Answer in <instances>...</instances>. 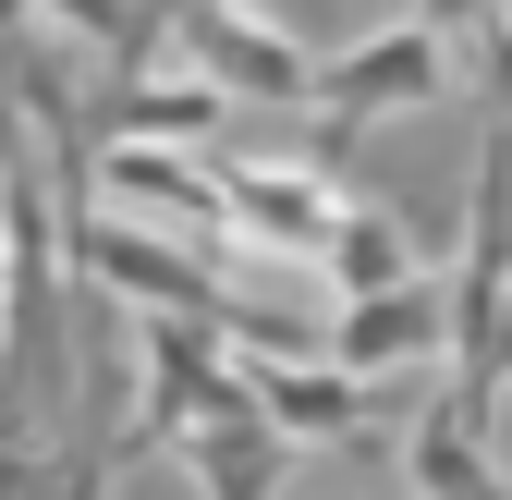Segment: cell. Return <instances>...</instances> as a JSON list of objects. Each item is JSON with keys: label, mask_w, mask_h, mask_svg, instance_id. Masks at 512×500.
Here are the masks:
<instances>
[{"label": "cell", "mask_w": 512, "mask_h": 500, "mask_svg": "<svg viewBox=\"0 0 512 500\" xmlns=\"http://www.w3.org/2000/svg\"><path fill=\"white\" fill-rule=\"evenodd\" d=\"M500 305H512V122L476 147V220H464V281H452V354H464V379H452V415L488 427V342H500Z\"/></svg>", "instance_id": "1"}, {"label": "cell", "mask_w": 512, "mask_h": 500, "mask_svg": "<svg viewBox=\"0 0 512 500\" xmlns=\"http://www.w3.org/2000/svg\"><path fill=\"white\" fill-rule=\"evenodd\" d=\"M74 257L110 281V293H135L147 305V318H196V330H256V342H269V354H293L305 330L293 318H244V305L196 269V257H171V244H147L135 220H98V208H74Z\"/></svg>", "instance_id": "2"}, {"label": "cell", "mask_w": 512, "mask_h": 500, "mask_svg": "<svg viewBox=\"0 0 512 500\" xmlns=\"http://www.w3.org/2000/svg\"><path fill=\"white\" fill-rule=\"evenodd\" d=\"M317 110L342 122H378V110H415V98H439V37L427 25H391V37H354V49H330L317 61V86H305Z\"/></svg>", "instance_id": "3"}, {"label": "cell", "mask_w": 512, "mask_h": 500, "mask_svg": "<svg viewBox=\"0 0 512 500\" xmlns=\"http://www.w3.org/2000/svg\"><path fill=\"white\" fill-rule=\"evenodd\" d=\"M439 330H452V293H427V281L354 293L342 318H330V366H342V379H378V366H415Z\"/></svg>", "instance_id": "4"}, {"label": "cell", "mask_w": 512, "mask_h": 500, "mask_svg": "<svg viewBox=\"0 0 512 500\" xmlns=\"http://www.w3.org/2000/svg\"><path fill=\"white\" fill-rule=\"evenodd\" d=\"M244 391H256V415H269L281 440H354L378 415V391L342 379V366H244Z\"/></svg>", "instance_id": "5"}, {"label": "cell", "mask_w": 512, "mask_h": 500, "mask_svg": "<svg viewBox=\"0 0 512 500\" xmlns=\"http://www.w3.org/2000/svg\"><path fill=\"white\" fill-rule=\"evenodd\" d=\"M183 37H196L208 86H256V98H305V86H317V61H305L293 37H269V25H232L220 0H208V13H183Z\"/></svg>", "instance_id": "6"}, {"label": "cell", "mask_w": 512, "mask_h": 500, "mask_svg": "<svg viewBox=\"0 0 512 500\" xmlns=\"http://www.w3.org/2000/svg\"><path fill=\"white\" fill-rule=\"evenodd\" d=\"M98 196H122V208H147V220H232V196L196 171V159H171V147H98Z\"/></svg>", "instance_id": "7"}, {"label": "cell", "mask_w": 512, "mask_h": 500, "mask_svg": "<svg viewBox=\"0 0 512 500\" xmlns=\"http://www.w3.org/2000/svg\"><path fill=\"white\" fill-rule=\"evenodd\" d=\"M220 196H232V220H244L256 244H281V257H317V244H330V220H342L317 171H232Z\"/></svg>", "instance_id": "8"}, {"label": "cell", "mask_w": 512, "mask_h": 500, "mask_svg": "<svg viewBox=\"0 0 512 500\" xmlns=\"http://www.w3.org/2000/svg\"><path fill=\"white\" fill-rule=\"evenodd\" d=\"M220 122V86L196 74V86H122V98H98V135L110 147H159V135H208Z\"/></svg>", "instance_id": "9"}, {"label": "cell", "mask_w": 512, "mask_h": 500, "mask_svg": "<svg viewBox=\"0 0 512 500\" xmlns=\"http://www.w3.org/2000/svg\"><path fill=\"white\" fill-rule=\"evenodd\" d=\"M415 488H427V500H512V488L488 476V452H476V427H464L452 403H439V415L415 427Z\"/></svg>", "instance_id": "10"}, {"label": "cell", "mask_w": 512, "mask_h": 500, "mask_svg": "<svg viewBox=\"0 0 512 500\" xmlns=\"http://www.w3.org/2000/svg\"><path fill=\"white\" fill-rule=\"evenodd\" d=\"M317 257H330V281H342V293H391V281H415V257H403V232L378 220V208H342V220H330V244H317Z\"/></svg>", "instance_id": "11"}, {"label": "cell", "mask_w": 512, "mask_h": 500, "mask_svg": "<svg viewBox=\"0 0 512 500\" xmlns=\"http://www.w3.org/2000/svg\"><path fill=\"white\" fill-rule=\"evenodd\" d=\"M37 13H61V25H74L86 49H110V61L147 49V13H135V0H37Z\"/></svg>", "instance_id": "12"}, {"label": "cell", "mask_w": 512, "mask_h": 500, "mask_svg": "<svg viewBox=\"0 0 512 500\" xmlns=\"http://www.w3.org/2000/svg\"><path fill=\"white\" fill-rule=\"evenodd\" d=\"M98 476L110 464H74V476H61V464H13V452H0V500H98Z\"/></svg>", "instance_id": "13"}, {"label": "cell", "mask_w": 512, "mask_h": 500, "mask_svg": "<svg viewBox=\"0 0 512 500\" xmlns=\"http://www.w3.org/2000/svg\"><path fill=\"white\" fill-rule=\"evenodd\" d=\"M488 86H500V122H512V25H488Z\"/></svg>", "instance_id": "14"}, {"label": "cell", "mask_w": 512, "mask_h": 500, "mask_svg": "<svg viewBox=\"0 0 512 500\" xmlns=\"http://www.w3.org/2000/svg\"><path fill=\"white\" fill-rule=\"evenodd\" d=\"M476 13H488V0H415V25H427V37H439V25H476Z\"/></svg>", "instance_id": "15"}, {"label": "cell", "mask_w": 512, "mask_h": 500, "mask_svg": "<svg viewBox=\"0 0 512 500\" xmlns=\"http://www.w3.org/2000/svg\"><path fill=\"white\" fill-rule=\"evenodd\" d=\"M500 25H512V0H500Z\"/></svg>", "instance_id": "16"}]
</instances>
